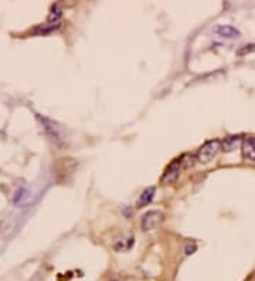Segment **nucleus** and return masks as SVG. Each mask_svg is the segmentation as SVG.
Here are the masks:
<instances>
[{
  "instance_id": "obj_1",
  "label": "nucleus",
  "mask_w": 255,
  "mask_h": 281,
  "mask_svg": "<svg viewBox=\"0 0 255 281\" xmlns=\"http://www.w3.org/2000/svg\"><path fill=\"white\" fill-rule=\"evenodd\" d=\"M220 146L221 142L220 141H217V139L206 142V144L197 151L196 158H197L198 162H200V163H209L210 161L217 155V152L220 151Z\"/></svg>"
},
{
  "instance_id": "obj_2",
  "label": "nucleus",
  "mask_w": 255,
  "mask_h": 281,
  "mask_svg": "<svg viewBox=\"0 0 255 281\" xmlns=\"http://www.w3.org/2000/svg\"><path fill=\"white\" fill-rule=\"evenodd\" d=\"M163 222V214L159 210H151L142 216V230L143 232H151L153 229H156L158 226Z\"/></svg>"
},
{
  "instance_id": "obj_3",
  "label": "nucleus",
  "mask_w": 255,
  "mask_h": 281,
  "mask_svg": "<svg viewBox=\"0 0 255 281\" xmlns=\"http://www.w3.org/2000/svg\"><path fill=\"white\" fill-rule=\"evenodd\" d=\"M180 169H182V159H174L173 162L166 168L164 173H163V183H170V182L177 179V176L180 173Z\"/></svg>"
},
{
  "instance_id": "obj_4",
  "label": "nucleus",
  "mask_w": 255,
  "mask_h": 281,
  "mask_svg": "<svg viewBox=\"0 0 255 281\" xmlns=\"http://www.w3.org/2000/svg\"><path fill=\"white\" fill-rule=\"evenodd\" d=\"M243 157L250 162H255V136H250V138L244 139Z\"/></svg>"
},
{
  "instance_id": "obj_5",
  "label": "nucleus",
  "mask_w": 255,
  "mask_h": 281,
  "mask_svg": "<svg viewBox=\"0 0 255 281\" xmlns=\"http://www.w3.org/2000/svg\"><path fill=\"white\" fill-rule=\"evenodd\" d=\"M214 32L219 34L220 37H225V39H234V37L240 36V32L232 26H217L214 29Z\"/></svg>"
},
{
  "instance_id": "obj_6",
  "label": "nucleus",
  "mask_w": 255,
  "mask_h": 281,
  "mask_svg": "<svg viewBox=\"0 0 255 281\" xmlns=\"http://www.w3.org/2000/svg\"><path fill=\"white\" fill-rule=\"evenodd\" d=\"M240 144H241V136H227V138L221 142V146H223V151H224V152H232L234 149L238 148Z\"/></svg>"
},
{
  "instance_id": "obj_7",
  "label": "nucleus",
  "mask_w": 255,
  "mask_h": 281,
  "mask_svg": "<svg viewBox=\"0 0 255 281\" xmlns=\"http://www.w3.org/2000/svg\"><path fill=\"white\" fill-rule=\"evenodd\" d=\"M155 192H156L155 191V188H148V189H145V191L140 193L136 206H138V207H143V206L149 204V203L152 202V199H153V196H155Z\"/></svg>"
},
{
  "instance_id": "obj_8",
  "label": "nucleus",
  "mask_w": 255,
  "mask_h": 281,
  "mask_svg": "<svg viewBox=\"0 0 255 281\" xmlns=\"http://www.w3.org/2000/svg\"><path fill=\"white\" fill-rule=\"evenodd\" d=\"M254 51H255V44H248L241 47V48L238 50V54L243 56V54H250V53H254Z\"/></svg>"
}]
</instances>
